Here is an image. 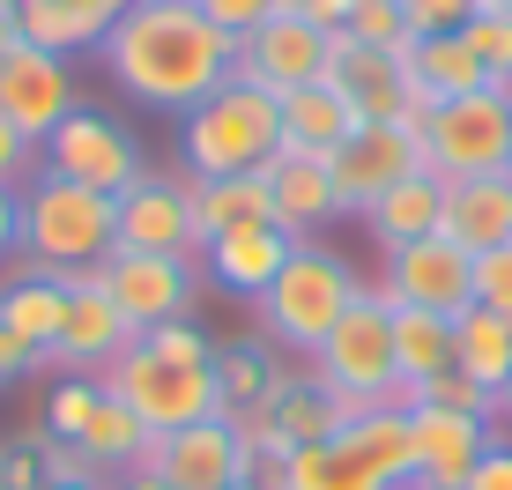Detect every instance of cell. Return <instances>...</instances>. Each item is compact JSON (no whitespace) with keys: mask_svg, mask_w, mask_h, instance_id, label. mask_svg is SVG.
Here are the masks:
<instances>
[{"mask_svg":"<svg viewBox=\"0 0 512 490\" xmlns=\"http://www.w3.org/2000/svg\"><path fill=\"white\" fill-rule=\"evenodd\" d=\"M97 60H104V75H112L119 97L186 119L201 97H216L223 82H231L238 45L223 38L193 0H134L97 38Z\"/></svg>","mask_w":512,"mask_h":490,"instance_id":"obj_1","label":"cell"},{"mask_svg":"<svg viewBox=\"0 0 512 490\" xmlns=\"http://www.w3.org/2000/svg\"><path fill=\"white\" fill-rule=\"evenodd\" d=\"M282 149V104L253 82H223L216 97H201L179 119V171L193 186L201 179H245Z\"/></svg>","mask_w":512,"mask_h":490,"instance_id":"obj_2","label":"cell"},{"mask_svg":"<svg viewBox=\"0 0 512 490\" xmlns=\"http://www.w3.org/2000/svg\"><path fill=\"white\" fill-rule=\"evenodd\" d=\"M119 245V201L112 194H90L75 179H38L23 186V253L30 268L45 275H97Z\"/></svg>","mask_w":512,"mask_h":490,"instance_id":"obj_3","label":"cell"},{"mask_svg":"<svg viewBox=\"0 0 512 490\" xmlns=\"http://www.w3.org/2000/svg\"><path fill=\"white\" fill-rule=\"evenodd\" d=\"M357 268H349L342 253H327L320 238H305L290 253V268L268 283V297H260V342H275L282 357H312L334 320H342L349 305H357Z\"/></svg>","mask_w":512,"mask_h":490,"instance_id":"obj_4","label":"cell"},{"mask_svg":"<svg viewBox=\"0 0 512 490\" xmlns=\"http://www.w3.org/2000/svg\"><path fill=\"white\" fill-rule=\"evenodd\" d=\"M312 372H320L327 387L342 394V409H349V416L386 409V401L401 409V372H394V305L379 297V283H364V290H357V305L334 320V335L312 349Z\"/></svg>","mask_w":512,"mask_h":490,"instance_id":"obj_5","label":"cell"},{"mask_svg":"<svg viewBox=\"0 0 512 490\" xmlns=\"http://www.w3.org/2000/svg\"><path fill=\"white\" fill-rule=\"evenodd\" d=\"M104 394H119L141 424L156 431V439H171V431L186 424H208V416H223V394H216V364H179V357H156L149 342H127L112 364L97 372Z\"/></svg>","mask_w":512,"mask_h":490,"instance_id":"obj_6","label":"cell"},{"mask_svg":"<svg viewBox=\"0 0 512 490\" xmlns=\"http://www.w3.org/2000/svg\"><path fill=\"white\" fill-rule=\"evenodd\" d=\"M423 164L438 179H483V171H512V97L505 90H475L446 97L423 119Z\"/></svg>","mask_w":512,"mask_h":490,"instance_id":"obj_7","label":"cell"},{"mask_svg":"<svg viewBox=\"0 0 512 490\" xmlns=\"http://www.w3.org/2000/svg\"><path fill=\"white\" fill-rule=\"evenodd\" d=\"M38 171H52V179H75V186H90V194H112V201H119L149 164H141V142L119 127L112 112L75 104V112L52 127V142L38 149Z\"/></svg>","mask_w":512,"mask_h":490,"instance_id":"obj_8","label":"cell"},{"mask_svg":"<svg viewBox=\"0 0 512 490\" xmlns=\"http://www.w3.org/2000/svg\"><path fill=\"white\" fill-rule=\"evenodd\" d=\"M127 476H164L179 490H231L253 476V446H245V431L231 416H208V424H186L171 439H149Z\"/></svg>","mask_w":512,"mask_h":490,"instance_id":"obj_9","label":"cell"},{"mask_svg":"<svg viewBox=\"0 0 512 490\" xmlns=\"http://www.w3.org/2000/svg\"><path fill=\"white\" fill-rule=\"evenodd\" d=\"M379 297H386V305L438 312V320H461V312L475 305V253H461L446 231L416 238V245H401V253H386Z\"/></svg>","mask_w":512,"mask_h":490,"instance_id":"obj_10","label":"cell"},{"mask_svg":"<svg viewBox=\"0 0 512 490\" xmlns=\"http://www.w3.org/2000/svg\"><path fill=\"white\" fill-rule=\"evenodd\" d=\"M327 60H334V38L312 23V15H268L253 38H238V67L231 75L282 104L290 90H312V82L327 75Z\"/></svg>","mask_w":512,"mask_h":490,"instance_id":"obj_11","label":"cell"},{"mask_svg":"<svg viewBox=\"0 0 512 490\" xmlns=\"http://www.w3.org/2000/svg\"><path fill=\"white\" fill-rule=\"evenodd\" d=\"M97 283L112 290V305L134 320V335L171 320H193V297H201V268L179 253H112L97 268Z\"/></svg>","mask_w":512,"mask_h":490,"instance_id":"obj_12","label":"cell"},{"mask_svg":"<svg viewBox=\"0 0 512 490\" xmlns=\"http://www.w3.org/2000/svg\"><path fill=\"white\" fill-rule=\"evenodd\" d=\"M75 104H82V90H75V67H67V52L23 45L15 60H0V119H8V127L23 134L30 149H45L52 127H60Z\"/></svg>","mask_w":512,"mask_h":490,"instance_id":"obj_13","label":"cell"},{"mask_svg":"<svg viewBox=\"0 0 512 490\" xmlns=\"http://www.w3.org/2000/svg\"><path fill=\"white\" fill-rule=\"evenodd\" d=\"M334 171V194H342V216H364L386 186H401L409 171H431L423 164V134L401 127V119H386V127H357L342 149L327 156Z\"/></svg>","mask_w":512,"mask_h":490,"instance_id":"obj_14","label":"cell"},{"mask_svg":"<svg viewBox=\"0 0 512 490\" xmlns=\"http://www.w3.org/2000/svg\"><path fill=\"white\" fill-rule=\"evenodd\" d=\"M112 253H201V231H193V179H164V171H141V179L119 194V245Z\"/></svg>","mask_w":512,"mask_h":490,"instance_id":"obj_15","label":"cell"},{"mask_svg":"<svg viewBox=\"0 0 512 490\" xmlns=\"http://www.w3.org/2000/svg\"><path fill=\"white\" fill-rule=\"evenodd\" d=\"M327 90L357 112V127H386V119H409V60L401 52H379V45H357V38H334V60H327Z\"/></svg>","mask_w":512,"mask_h":490,"instance_id":"obj_16","label":"cell"},{"mask_svg":"<svg viewBox=\"0 0 512 490\" xmlns=\"http://www.w3.org/2000/svg\"><path fill=\"white\" fill-rule=\"evenodd\" d=\"M127 342H134V320L112 305V290H104L97 275H90V283L67 290V327H60V342H52V372H82V379H97Z\"/></svg>","mask_w":512,"mask_h":490,"instance_id":"obj_17","label":"cell"},{"mask_svg":"<svg viewBox=\"0 0 512 490\" xmlns=\"http://www.w3.org/2000/svg\"><path fill=\"white\" fill-rule=\"evenodd\" d=\"M297 245H305V238H290L282 223L223 231V238H208V245H201V260H208L201 275H208V283H216L223 297H253V305H260V297H268V283H275L282 268H290Z\"/></svg>","mask_w":512,"mask_h":490,"instance_id":"obj_18","label":"cell"},{"mask_svg":"<svg viewBox=\"0 0 512 490\" xmlns=\"http://www.w3.org/2000/svg\"><path fill=\"white\" fill-rule=\"evenodd\" d=\"M409 439H416V483L409 490H461L468 468L483 461V446L498 431L483 416H453V409H409Z\"/></svg>","mask_w":512,"mask_h":490,"instance_id":"obj_19","label":"cell"},{"mask_svg":"<svg viewBox=\"0 0 512 490\" xmlns=\"http://www.w3.org/2000/svg\"><path fill=\"white\" fill-rule=\"evenodd\" d=\"M260 179H268L275 223H282L290 238H312V231H327V223L342 216V194H334V171H327V156L275 149L268 164H260Z\"/></svg>","mask_w":512,"mask_h":490,"instance_id":"obj_20","label":"cell"},{"mask_svg":"<svg viewBox=\"0 0 512 490\" xmlns=\"http://www.w3.org/2000/svg\"><path fill=\"white\" fill-rule=\"evenodd\" d=\"M364 231L379 238V253H401V245H416V238H438L446 231V179H438V171H409L401 186H386V194L364 208Z\"/></svg>","mask_w":512,"mask_h":490,"instance_id":"obj_21","label":"cell"},{"mask_svg":"<svg viewBox=\"0 0 512 490\" xmlns=\"http://www.w3.org/2000/svg\"><path fill=\"white\" fill-rule=\"evenodd\" d=\"M446 238L461 253H498L512 245V171H483V179L446 186Z\"/></svg>","mask_w":512,"mask_h":490,"instance_id":"obj_22","label":"cell"},{"mask_svg":"<svg viewBox=\"0 0 512 490\" xmlns=\"http://www.w3.org/2000/svg\"><path fill=\"white\" fill-rule=\"evenodd\" d=\"M23 8V38L45 45V52H82L97 45L134 0H15Z\"/></svg>","mask_w":512,"mask_h":490,"instance_id":"obj_23","label":"cell"},{"mask_svg":"<svg viewBox=\"0 0 512 490\" xmlns=\"http://www.w3.org/2000/svg\"><path fill=\"white\" fill-rule=\"evenodd\" d=\"M0 320H8L23 342H38L45 357H52V342H60V327H67V283L23 260V268L0 283Z\"/></svg>","mask_w":512,"mask_h":490,"instance_id":"obj_24","label":"cell"},{"mask_svg":"<svg viewBox=\"0 0 512 490\" xmlns=\"http://www.w3.org/2000/svg\"><path fill=\"white\" fill-rule=\"evenodd\" d=\"M349 134H357V112H349L327 82L282 97V149H297V156H334Z\"/></svg>","mask_w":512,"mask_h":490,"instance_id":"obj_25","label":"cell"},{"mask_svg":"<svg viewBox=\"0 0 512 490\" xmlns=\"http://www.w3.org/2000/svg\"><path fill=\"white\" fill-rule=\"evenodd\" d=\"M453 372H468L483 394H498L512 379V320L490 305H468L453 320Z\"/></svg>","mask_w":512,"mask_h":490,"instance_id":"obj_26","label":"cell"},{"mask_svg":"<svg viewBox=\"0 0 512 490\" xmlns=\"http://www.w3.org/2000/svg\"><path fill=\"white\" fill-rule=\"evenodd\" d=\"M253 223H275V201H268V179H260V171L193 186V231H201V245L223 238V231H253Z\"/></svg>","mask_w":512,"mask_h":490,"instance_id":"obj_27","label":"cell"},{"mask_svg":"<svg viewBox=\"0 0 512 490\" xmlns=\"http://www.w3.org/2000/svg\"><path fill=\"white\" fill-rule=\"evenodd\" d=\"M394 372H401V394H416V387H431L438 372H453V320L394 305Z\"/></svg>","mask_w":512,"mask_h":490,"instance_id":"obj_28","label":"cell"},{"mask_svg":"<svg viewBox=\"0 0 512 490\" xmlns=\"http://www.w3.org/2000/svg\"><path fill=\"white\" fill-rule=\"evenodd\" d=\"M282 364H290V357H282L275 342H231V349H216V394H223V416L260 409V401L275 394Z\"/></svg>","mask_w":512,"mask_h":490,"instance_id":"obj_29","label":"cell"},{"mask_svg":"<svg viewBox=\"0 0 512 490\" xmlns=\"http://www.w3.org/2000/svg\"><path fill=\"white\" fill-rule=\"evenodd\" d=\"M149 439H156V431L141 424V416H134L119 394H104V401H97V416H90V431H82V446H90L104 468H119V476H127V468L141 461V446H149Z\"/></svg>","mask_w":512,"mask_h":490,"instance_id":"obj_30","label":"cell"},{"mask_svg":"<svg viewBox=\"0 0 512 490\" xmlns=\"http://www.w3.org/2000/svg\"><path fill=\"white\" fill-rule=\"evenodd\" d=\"M97 401H104L97 379H82V372H52L45 424H38V431H52V439H82V431H90V416H97Z\"/></svg>","mask_w":512,"mask_h":490,"instance_id":"obj_31","label":"cell"},{"mask_svg":"<svg viewBox=\"0 0 512 490\" xmlns=\"http://www.w3.org/2000/svg\"><path fill=\"white\" fill-rule=\"evenodd\" d=\"M401 409H453V416H483V424H498V394H483L468 372H438L431 387L401 394Z\"/></svg>","mask_w":512,"mask_h":490,"instance_id":"obj_32","label":"cell"},{"mask_svg":"<svg viewBox=\"0 0 512 490\" xmlns=\"http://www.w3.org/2000/svg\"><path fill=\"white\" fill-rule=\"evenodd\" d=\"M334 38H357V45H379V52H409L416 30H409V15H401V0H357L349 30H334Z\"/></svg>","mask_w":512,"mask_h":490,"instance_id":"obj_33","label":"cell"},{"mask_svg":"<svg viewBox=\"0 0 512 490\" xmlns=\"http://www.w3.org/2000/svg\"><path fill=\"white\" fill-rule=\"evenodd\" d=\"M461 38L475 45V60H483L490 90H505V97H512V15H483V8H475Z\"/></svg>","mask_w":512,"mask_h":490,"instance_id":"obj_34","label":"cell"},{"mask_svg":"<svg viewBox=\"0 0 512 490\" xmlns=\"http://www.w3.org/2000/svg\"><path fill=\"white\" fill-rule=\"evenodd\" d=\"M30 446H38L45 461V483H104V461L82 439H52V431H30Z\"/></svg>","mask_w":512,"mask_h":490,"instance_id":"obj_35","label":"cell"},{"mask_svg":"<svg viewBox=\"0 0 512 490\" xmlns=\"http://www.w3.org/2000/svg\"><path fill=\"white\" fill-rule=\"evenodd\" d=\"M401 15H409L416 38H453V30H468L475 0H401Z\"/></svg>","mask_w":512,"mask_h":490,"instance_id":"obj_36","label":"cell"},{"mask_svg":"<svg viewBox=\"0 0 512 490\" xmlns=\"http://www.w3.org/2000/svg\"><path fill=\"white\" fill-rule=\"evenodd\" d=\"M193 8H201L208 23H216L223 38L238 45V38H253V30L268 23V15H275V0H193Z\"/></svg>","mask_w":512,"mask_h":490,"instance_id":"obj_37","label":"cell"},{"mask_svg":"<svg viewBox=\"0 0 512 490\" xmlns=\"http://www.w3.org/2000/svg\"><path fill=\"white\" fill-rule=\"evenodd\" d=\"M156 349V357H179V364H216V342L201 335V327L193 320H171V327H149V335H141Z\"/></svg>","mask_w":512,"mask_h":490,"instance_id":"obj_38","label":"cell"},{"mask_svg":"<svg viewBox=\"0 0 512 490\" xmlns=\"http://www.w3.org/2000/svg\"><path fill=\"white\" fill-rule=\"evenodd\" d=\"M475 305H490V312H505V320H512V245L475 253Z\"/></svg>","mask_w":512,"mask_h":490,"instance_id":"obj_39","label":"cell"},{"mask_svg":"<svg viewBox=\"0 0 512 490\" xmlns=\"http://www.w3.org/2000/svg\"><path fill=\"white\" fill-rule=\"evenodd\" d=\"M38 372H52V357L38 342H23L8 320H0V387H15V379H38Z\"/></svg>","mask_w":512,"mask_h":490,"instance_id":"obj_40","label":"cell"},{"mask_svg":"<svg viewBox=\"0 0 512 490\" xmlns=\"http://www.w3.org/2000/svg\"><path fill=\"white\" fill-rule=\"evenodd\" d=\"M0 490H45V461H38V446H0Z\"/></svg>","mask_w":512,"mask_h":490,"instance_id":"obj_41","label":"cell"},{"mask_svg":"<svg viewBox=\"0 0 512 490\" xmlns=\"http://www.w3.org/2000/svg\"><path fill=\"white\" fill-rule=\"evenodd\" d=\"M30 179H38V149L0 119V186H30Z\"/></svg>","mask_w":512,"mask_h":490,"instance_id":"obj_42","label":"cell"},{"mask_svg":"<svg viewBox=\"0 0 512 490\" xmlns=\"http://www.w3.org/2000/svg\"><path fill=\"white\" fill-rule=\"evenodd\" d=\"M461 490H512V439H490L483 446V461L468 468V483Z\"/></svg>","mask_w":512,"mask_h":490,"instance_id":"obj_43","label":"cell"},{"mask_svg":"<svg viewBox=\"0 0 512 490\" xmlns=\"http://www.w3.org/2000/svg\"><path fill=\"white\" fill-rule=\"evenodd\" d=\"M23 253V186H0V260Z\"/></svg>","mask_w":512,"mask_h":490,"instance_id":"obj_44","label":"cell"},{"mask_svg":"<svg viewBox=\"0 0 512 490\" xmlns=\"http://www.w3.org/2000/svg\"><path fill=\"white\" fill-rule=\"evenodd\" d=\"M305 15H312V23H320V30H327V38H334V30H349V15H357V0H305Z\"/></svg>","mask_w":512,"mask_h":490,"instance_id":"obj_45","label":"cell"},{"mask_svg":"<svg viewBox=\"0 0 512 490\" xmlns=\"http://www.w3.org/2000/svg\"><path fill=\"white\" fill-rule=\"evenodd\" d=\"M23 45H30V38H23V8H15V0H0V60H15Z\"/></svg>","mask_w":512,"mask_h":490,"instance_id":"obj_46","label":"cell"},{"mask_svg":"<svg viewBox=\"0 0 512 490\" xmlns=\"http://www.w3.org/2000/svg\"><path fill=\"white\" fill-rule=\"evenodd\" d=\"M112 490H179V483H164V476H119Z\"/></svg>","mask_w":512,"mask_h":490,"instance_id":"obj_47","label":"cell"},{"mask_svg":"<svg viewBox=\"0 0 512 490\" xmlns=\"http://www.w3.org/2000/svg\"><path fill=\"white\" fill-rule=\"evenodd\" d=\"M498 424H512V379L498 387Z\"/></svg>","mask_w":512,"mask_h":490,"instance_id":"obj_48","label":"cell"},{"mask_svg":"<svg viewBox=\"0 0 512 490\" xmlns=\"http://www.w3.org/2000/svg\"><path fill=\"white\" fill-rule=\"evenodd\" d=\"M475 8H483V15H512V0H475Z\"/></svg>","mask_w":512,"mask_h":490,"instance_id":"obj_49","label":"cell"},{"mask_svg":"<svg viewBox=\"0 0 512 490\" xmlns=\"http://www.w3.org/2000/svg\"><path fill=\"white\" fill-rule=\"evenodd\" d=\"M231 490H260V483H253V476H245V483H231Z\"/></svg>","mask_w":512,"mask_h":490,"instance_id":"obj_50","label":"cell"}]
</instances>
